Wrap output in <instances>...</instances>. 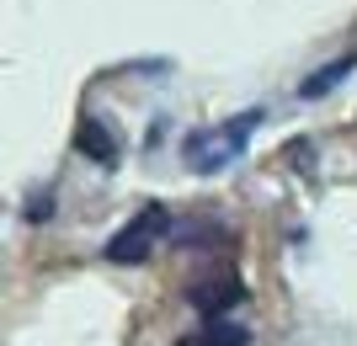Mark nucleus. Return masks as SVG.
I'll return each mask as SVG.
<instances>
[{"label": "nucleus", "mask_w": 357, "mask_h": 346, "mask_svg": "<svg viewBox=\"0 0 357 346\" xmlns=\"http://www.w3.org/2000/svg\"><path fill=\"white\" fill-rule=\"evenodd\" d=\"M171 235V208L165 203H144V208L128 219V224L107 240V261H118V267H128V261H144L155 245Z\"/></svg>", "instance_id": "f03ea898"}, {"label": "nucleus", "mask_w": 357, "mask_h": 346, "mask_svg": "<svg viewBox=\"0 0 357 346\" xmlns=\"http://www.w3.org/2000/svg\"><path fill=\"white\" fill-rule=\"evenodd\" d=\"M256 123H261V112H240V118L219 123V128H197V134H187V166L203 171V176H213V171L235 166L240 155H245V144H251Z\"/></svg>", "instance_id": "f257e3e1"}, {"label": "nucleus", "mask_w": 357, "mask_h": 346, "mask_svg": "<svg viewBox=\"0 0 357 346\" xmlns=\"http://www.w3.org/2000/svg\"><path fill=\"white\" fill-rule=\"evenodd\" d=\"M181 346H245V331H240V325H224V315H219V320L203 325V336H187Z\"/></svg>", "instance_id": "39448f33"}, {"label": "nucleus", "mask_w": 357, "mask_h": 346, "mask_svg": "<svg viewBox=\"0 0 357 346\" xmlns=\"http://www.w3.org/2000/svg\"><path fill=\"white\" fill-rule=\"evenodd\" d=\"M75 150L86 155V160H102V166H112L118 160V139H112V128L96 118H86L80 128H75Z\"/></svg>", "instance_id": "20e7f679"}, {"label": "nucleus", "mask_w": 357, "mask_h": 346, "mask_svg": "<svg viewBox=\"0 0 357 346\" xmlns=\"http://www.w3.org/2000/svg\"><path fill=\"white\" fill-rule=\"evenodd\" d=\"M352 70H357V54H347V59H336L331 70H320L314 80H304V86H298V96H304V102H310V96H326V91L336 86L342 75H352Z\"/></svg>", "instance_id": "423d86ee"}, {"label": "nucleus", "mask_w": 357, "mask_h": 346, "mask_svg": "<svg viewBox=\"0 0 357 346\" xmlns=\"http://www.w3.org/2000/svg\"><path fill=\"white\" fill-rule=\"evenodd\" d=\"M187 299H192V309H197L203 320H219L224 309H235V304L245 299V288H240L235 277H229V283L219 277V283H197L192 293H187Z\"/></svg>", "instance_id": "7ed1b4c3"}]
</instances>
